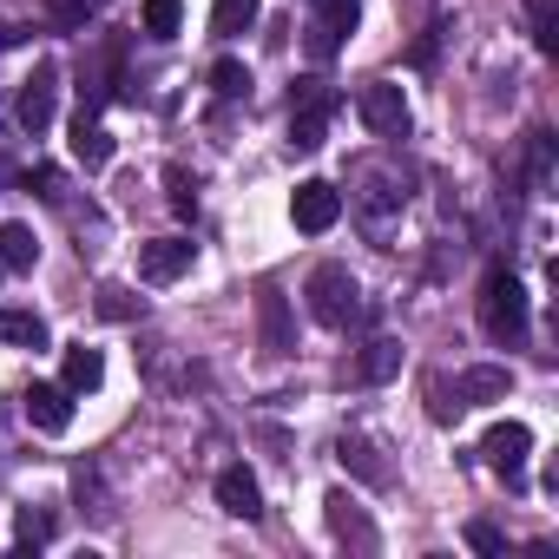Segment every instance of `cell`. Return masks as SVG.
I'll list each match as a JSON object with an SVG mask.
<instances>
[{
	"label": "cell",
	"instance_id": "ba28073f",
	"mask_svg": "<svg viewBox=\"0 0 559 559\" xmlns=\"http://www.w3.org/2000/svg\"><path fill=\"white\" fill-rule=\"evenodd\" d=\"M356 21H362V0H317L310 53H317V60H336V53H343V40L356 34Z\"/></svg>",
	"mask_w": 559,
	"mask_h": 559
},
{
	"label": "cell",
	"instance_id": "7c38bea8",
	"mask_svg": "<svg viewBox=\"0 0 559 559\" xmlns=\"http://www.w3.org/2000/svg\"><path fill=\"white\" fill-rule=\"evenodd\" d=\"M356 178H362V185H369V191H362V198H356V204H362V217H369V224H382V217H389V211H402V198H408V191H402V171H382V165H362V171H356Z\"/></svg>",
	"mask_w": 559,
	"mask_h": 559
},
{
	"label": "cell",
	"instance_id": "e0dca14e",
	"mask_svg": "<svg viewBox=\"0 0 559 559\" xmlns=\"http://www.w3.org/2000/svg\"><path fill=\"white\" fill-rule=\"evenodd\" d=\"M257 27V0H211V34L217 40H237Z\"/></svg>",
	"mask_w": 559,
	"mask_h": 559
},
{
	"label": "cell",
	"instance_id": "3957f363",
	"mask_svg": "<svg viewBox=\"0 0 559 559\" xmlns=\"http://www.w3.org/2000/svg\"><path fill=\"white\" fill-rule=\"evenodd\" d=\"M304 297H310V317L330 323V330H343V323L362 310V304H356L362 290H356V276H349L343 263H317V270H310V284H304Z\"/></svg>",
	"mask_w": 559,
	"mask_h": 559
},
{
	"label": "cell",
	"instance_id": "603a6c76",
	"mask_svg": "<svg viewBox=\"0 0 559 559\" xmlns=\"http://www.w3.org/2000/svg\"><path fill=\"white\" fill-rule=\"evenodd\" d=\"M53 539V513L47 507H21V520H14V552H40Z\"/></svg>",
	"mask_w": 559,
	"mask_h": 559
},
{
	"label": "cell",
	"instance_id": "6da1fadb",
	"mask_svg": "<svg viewBox=\"0 0 559 559\" xmlns=\"http://www.w3.org/2000/svg\"><path fill=\"white\" fill-rule=\"evenodd\" d=\"M480 330L493 343H520L526 336V284H520L507 263H493L487 284H480Z\"/></svg>",
	"mask_w": 559,
	"mask_h": 559
},
{
	"label": "cell",
	"instance_id": "83f0119b",
	"mask_svg": "<svg viewBox=\"0 0 559 559\" xmlns=\"http://www.w3.org/2000/svg\"><path fill=\"white\" fill-rule=\"evenodd\" d=\"M526 8H533V34H539V47L552 53V47H559V8H552V0H526Z\"/></svg>",
	"mask_w": 559,
	"mask_h": 559
},
{
	"label": "cell",
	"instance_id": "f1b7e54d",
	"mask_svg": "<svg viewBox=\"0 0 559 559\" xmlns=\"http://www.w3.org/2000/svg\"><path fill=\"white\" fill-rule=\"evenodd\" d=\"M132 310H139V304H132V290H119V284H106V290H99V317H106V323H126Z\"/></svg>",
	"mask_w": 559,
	"mask_h": 559
},
{
	"label": "cell",
	"instance_id": "8992f818",
	"mask_svg": "<svg viewBox=\"0 0 559 559\" xmlns=\"http://www.w3.org/2000/svg\"><path fill=\"white\" fill-rule=\"evenodd\" d=\"M480 454H487V467H493L507 487H520V480H526V454H533V428H526V421H493L487 441H480Z\"/></svg>",
	"mask_w": 559,
	"mask_h": 559
},
{
	"label": "cell",
	"instance_id": "4dcf8cb0",
	"mask_svg": "<svg viewBox=\"0 0 559 559\" xmlns=\"http://www.w3.org/2000/svg\"><path fill=\"white\" fill-rule=\"evenodd\" d=\"M165 185H171V211H198V185L185 171H165Z\"/></svg>",
	"mask_w": 559,
	"mask_h": 559
},
{
	"label": "cell",
	"instance_id": "7402d4cb",
	"mask_svg": "<svg viewBox=\"0 0 559 559\" xmlns=\"http://www.w3.org/2000/svg\"><path fill=\"white\" fill-rule=\"evenodd\" d=\"M257 310H263V349H270V356H284V349H290V317H284V297L263 290V297H257Z\"/></svg>",
	"mask_w": 559,
	"mask_h": 559
},
{
	"label": "cell",
	"instance_id": "2e32d148",
	"mask_svg": "<svg viewBox=\"0 0 559 559\" xmlns=\"http://www.w3.org/2000/svg\"><path fill=\"white\" fill-rule=\"evenodd\" d=\"M507 389H513V369H467V376L454 382L461 408H467V402H500Z\"/></svg>",
	"mask_w": 559,
	"mask_h": 559
},
{
	"label": "cell",
	"instance_id": "9c48e42d",
	"mask_svg": "<svg viewBox=\"0 0 559 559\" xmlns=\"http://www.w3.org/2000/svg\"><path fill=\"white\" fill-rule=\"evenodd\" d=\"M198 243L191 237H158V243H139V284H178L191 270Z\"/></svg>",
	"mask_w": 559,
	"mask_h": 559
},
{
	"label": "cell",
	"instance_id": "d6986e66",
	"mask_svg": "<svg viewBox=\"0 0 559 559\" xmlns=\"http://www.w3.org/2000/svg\"><path fill=\"white\" fill-rule=\"evenodd\" d=\"M0 343L14 349H47V323L34 310H0Z\"/></svg>",
	"mask_w": 559,
	"mask_h": 559
},
{
	"label": "cell",
	"instance_id": "5b68a950",
	"mask_svg": "<svg viewBox=\"0 0 559 559\" xmlns=\"http://www.w3.org/2000/svg\"><path fill=\"white\" fill-rule=\"evenodd\" d=\"M356 112H362V126H369L376 139H408V126H415V112H408L402 86H389V80L362 86V93H356Z\"/></svg>",
	"mask_w": 559,
	"mask_h": 559
},
{
	"label": "cell",
	"instance_id": "277c9868",
	"mask_svg": "<svg viewBox=\"0 0 559 559\" xmlns=\"http://www.w3.org/2000/svg\"><path fill=\"white\" fill-rule=\"evenodd\" d=\"M53 112H60V67H53V60H40V67H34V80H27V86H21V99H14V126L40 139V132L53 126Z\"/></svg>",
	"mask_w": 559,
	"mask_h": 559
},
{
	"label": "cell",
	"instance_id": "7a4b0ae2",
	"mask_svg": "<svg viewBox=\"0 0 559 559\" xmlns=\"http://www.w3.org/2000/svg\"><path fill=\"white\" fill-rule=\"evenodd\" d=\"M336 106H343V99H336L323 80H304V86L290 93V152H323Z\"/></svg>",
	"mask_w": 559,
	"mask_h": 559
},
{
	"label": "cell",
	"instance_id": "d4e9b609",
	"mask_svg": "<svg viewBox=\"0 0 559 559\" xmlns=\"http://www.w3.org/2000/svg\"><path fill=\"white\" fill-rule=\"evenodd\" d=\"M139 27H145L152 40H171V34L185 27V8H178V0H145V14H139Z\"/></svg>",
	"mask_w": 559,
	"mask_h": 559
},
{
	"label": "cell",
	"instance_id": "484cf974",
	"mask_svg": "<svg viewBox=\"0 0 559 559\" xmlns=\"http://www.w3.org/2000/svg\"><path fill=\"white\" fill-rule=\"evenodd\" d=\"M21 185H27L34 198H47V204H60V198H67V178H60V165H34V171H21Z\"/></svg>",
	"mask_w": 559,
	"mask_h": 559
},
{
	"label": "cell",
	"instance_id": "52a82bcc",
	"mask_svg": "<svg viewBox=\"0 0 559 559\" xmlns=\"http://www.w3.org/2000/svg\"><path fill=\"white\" fill-rule=\"evenodd\" d=\"M336 217H343V191H336L330 178H304V185L290 191V224H297V230L323 237V230H336Z\"/></svg>",
	"mask_w": 559,
	"mask_h": 559
},
{
	"label": "cell",
	"instance_id": "4fadbf2b",
	"mask_svg": "<svg viewBox=\"0 0 559 559\" xmlns=\"http://www.w3.org/2000/svg\"><path fill=\"white\" fill-rule=\"evenodd\" d=\"M60 382H67L73 395H93V389L106 382V356H99V349H86V343H73V349H67V362H60Z\"/></svg>",
	"mask_w": 559,
	"mask_h": 559
},
{
	"label": "cell",
	"instance_id": "cb8c5ba5",
	"mask_svg": "<svg viewBox=\"0 0 559 559\" xmlns=\"http://www.w3.org/2000/svg\"><path fill=\"white\" fill-rule=\"evenodd\" d=\"M211 93H217L224 106H230V99H250V67H243V60H217V67H211Z\"/></svg>",
	"mask_w": 559,
	"mask_h": 559
},
{
	"label": "cell",
	"instance_id": "9a60e30c",
	"mask_svg": "<svg viewBox=\"0 0 559 559\" xmlns=\"http://www.w3.org/2000/svg\"><path fill=\"white\" fill-rule=\"evenodd\" d=\"M34 263H40L34 224H0V270H34Z\"/></svg>",
	"mask_w": 559,
	"mask_h": 559
},
{
	"label": "cell",
	"instance_id": "1f68e13d",
	"mask_svg": "<svg viewBox=\"0 0 559 559\" xmlns=\"http://www.w3.org/2000/svg\"><path fill=\"white\" fill-rule=\"evenodd\" d=\"M93 8H106V0H93Z\"/></svg>",
	"mask_w": 559,
	"mask_h": 559
},
{
	"label": "cell",
	"instance_id": "ffe728a7",
	"mask_svg": "<svg viewBox=\"0 0 559 559\" xmlns=\"http://www.w3.org/2000/svg\"><path fill=\"white\" fill-rule=\"evenodd\" d=\"M395 369H402V343H395V336H376V343L362 349V362H356L362 382H389Z\"/></svg>",
	"mask_w": 559,
	"mask_h": 559
},
{
	"label": "cell",
	"instance_id": "ac0fdd59",
	"mask_svg": "<svg viewBox=\"0 0 559 559\" xmlns=\"http://www.w3.org/2000/svg\"><path fill=\"white\" fill-rule=\"evenodd\" d=\"M112 152H119V145H112V132H106L99 119H93V126H73V158H80L86 171H99V165H112Z\"/></svg>",
	"mask_w": 559,
	"mask_h": 559
},
{
	"label": "cell",
	"instance_id": "f546056e",
	"mask_svg": "<svg viewBox=\"0 0 559 559\" xmlns=\"http://www.w3.org/2000/svg\"><path fill=\"white\" fill-rule=\"evenodd\" d=\"M467 546H474V552H507V533H500L493 520H467Z\"/></svg>",
	"mask_w": 559,
	"mask_h": 559
},
{
	"label": "cell",
	"instance_id": "4316f807",
	"mask_svg": "<svg viewBox=\"0 0 559 559\" xmlns=\"http://www.w3.org/2000/svg\"><path fill=\"white\" fill-rule=\"evenodd\" d=\"M86 14H93V0H47V21H53V27H67V34H80V27H86Z\"/></svg>",
	"mask_w": 559,
	"mask_h": 559
},
{
	"label": "cell",
	"instance_id": "30bf717a",
	"mask_svg": "<svg viewBox=\"0 0 559 559\" xmlns=\"http://www.w3.org/2000/svg\"><path fill=\"white\" fill-rule=\"evenodd\" d=\"M27 421L40 435H67L73 428V389L67 382H34L27 389Z\"/></svg>",
	"mask_w": 559,
	"mask_h": 559
},
{
	"label": "cell",
	"instance_id": "44dd1931",
	"mask_svg": "<svg viewBox=\"0 0 559 559\" xmlns=\"http://www.w3.org/2000/svg\"><path fill=\"white\" fill-rule=\"evenodd\" d=\"M343 467H349L356 480H369V487H389V467L376 461V448H369L362 435H343Z\"/></svg>",
	"mask_w": 559,
	"mask_h": 559
},
{
	"label": "cell",
	"instance_id": "5bb4252c",
	"mask_svg": "<svg viewBox=\"0 0 559 559\" xmlns=\"http://www.w3.org/2000/svg\"><path fill=\"white\" fill-rule=\"evenodd\" d=\"M323 507H330V526H336V539H356V546H362V552H369V546H376V526H369V520H362V507H356V500H349V493H343V487H336V493H330V500H323Z\"/></svg>",
	"mask_w": 559,
	"mask_h": 559
},
{
	"label": "cell",
	"instance_id": "8fae6325",
	"mask_svg": "<svg viewBox=\"0 0 559 559\" xmlns=\"http://www.w3.org/2000/svg\"><path fill=\"white\" fill-rule=\"evenodd\" d=\"M217 507H224L230 520H263V487H257V474H250V467H224V474H217Z\"/></svg>",
	"mask_w": 559,
	"mask_h": 559
}]
</instances>
